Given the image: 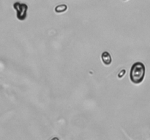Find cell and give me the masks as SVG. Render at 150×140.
Here are the masks:
<instances>
[{
	"mask_svg": "<svg viewBox=\"0 0 150 140\" xmlns=\"http://www.w3.org/2000/svg\"><path fill=\"white\" fill-rule=\"evenodd\" d=\"M146 74V67L142 62H136L133 64L130 69V78L134 84H140L143 82Z\"/></svg>",
	"mask_w": 150,
	"mask_h": 140,
	"instance_id": "obj_1",
	"label": "cell"
},
{
	"mask_svg": "<svg viewBox=\"0 0 150 140\" xmlns=\"http://www.w3.org/2000/svg\"><path fill=\"white\" fill-rule=\"evenodd\" d=\"M13 7L16 11L17 18L20 20H24L27 17V11L29 9L27 4L24 3L16 2L13 4Z\"/></svg>",
	"mask_w": 150,
	"mask_h": 140,
	"instance_id": "obj_2",
	"label": "cell"
},
{
	"mask_svg": "<svg viewBox=\"0 0 150 140\" xmlns=\"http://www.w3.org/2000/svg\"><path fill=\"white\" fill-rule=\"evenodd\" d=\"M101 59H102L103 63L105 65L108 66L111 64L112 62V58H111V54L107 51H104L101 55Z\"/></svg>",
	"mask_w": 150,
	"mask_h": 140,
	"instance_id": "obj_3",
	"label": "cell"
},
{
	"mask_svg": "<svg viewBox=\"0 0 150 140\" xmlns=\"http://www.w3.org/2000/svg\"><path fill=\"white\" fill-rule=\"evenodd\" d=\"M67 6L66 4H60L55 7V12L57 13H63L67 11Z\"/></svg>",
	"mask_w": 150,
	"mask_h": 140,
	"instance_id": "obj_4",
	"label": "cell"
},
{
	"mask_svg": "<svg viewBox=\"0 0 150 140\" xmlns=\"http://www.w3.org/2000/svg\"><path fill=\"white\" fill-rule=\"evenodd\" d=\"M125 73H126L125 69L121 70V71H120V72H119V74H118L119 78H122V77L125 76Z\"/></svg>",
	"mask_w": 150,
	"mask_h": 140,
	"instance_id": "obj_5",
	"label": "cell"
},
{
	"mask_svg": "<svg viewBox=\"0 0 150 140\" xmlns=\"http://www.w3.org/2000/svg\"><path fill=\"white\" fill-rule=\"evenodd\" d=\"M123 1H127V0H123Z\"/></svg>",
	"mask_w": 150,
	"mask_h": 140,
	"instance_id": "obj_6",
	"label": "cell"
}]
</instances>
